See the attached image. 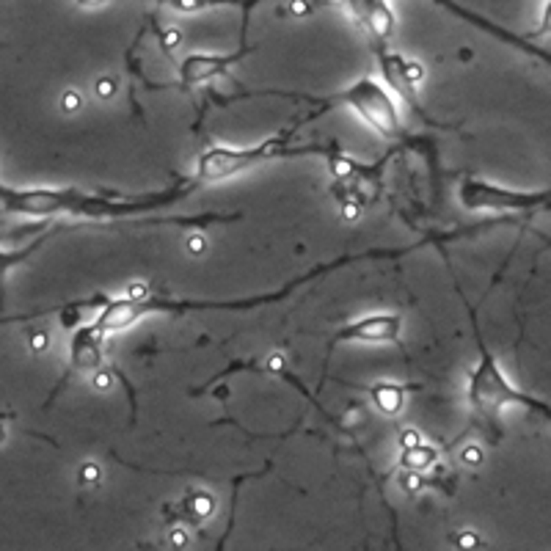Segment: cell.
Returning a JSON list of instances; mask_svg holds the SVG:
<instances>
[{
    "instance_id": "obj_5",
    "label": "cell",
    "mask_w": 551,
    "mask_h": 551,
    "mask_svg": "<svg viewBox=\"0 0 551 551\" xmlns=\"http://www.w3.org/2000/svg\"><path fill=\"white\" fill-rule=\"evenodd\" d=\"M309 100H323V110L326 108H334V105H345L356 110L367 125L373 127L375 132H380L383 138L389 141H400V144H408L411 138L405 135L400 122V113H397V105L389 97V91L377 83L375 77L364 75L358 77L353 86L336 91V94H328V97H309Z\"/></svg>"
},
{
    "instance_id": "obj_7",
    "label": "cell",
    "mask_w": 551,
    "mask_h": 551,
    "mask_svg": "<svg viewBox=\"0 0 551 551\" xmlns=\"http://www.w3.org/2000/svg\"><path fill=\"white\" fill-rule=\"evenodd\" d=\"M402 334V317L400 314H370V317H361L356 323L342 326L334 336H331V348L334 345H342V342H394L400 339Z\"/></svg>"
},
{
    "instance_id": "obj_24",
    "label": "cell",
    "mask_w": 551,
    "mask_h": 551,
    "mask_svg": "<svg viewBox=\"0 0 551 551\" xmlns=\"http://www.w3.org/2000/svg\"><path fill=\"white\" fill-rule=\"evenodd\" d=\"M290 11H292L295 17H303V14L312 11V3H309V0H292V3H290Z\"/></svg>"
},
{
    "instance_id": "obj_11",
    "label": "cell",
    "mask_w": 551,
    "mask_h": 551,
    "mask_svg": "<svg viewBox=\"0 0 551 551\" xmlns=\"http://www.w3.org/2000/svg\"><path fill=\"white\" fill-rule=\"evenodd\" d=\"M351 8L364 20L375 39H389L394 33V14L389 11L386 0H351Z\"/></svg>"
},
{
    "instance_id": "obj_23",
    "label": "cell",
    "mask_w": 551,
    "mask_h": 551,
    "mask_svg": "<svg viewBox=\"0 0 551 551\" xmlns=\"http://www.w3.org/2000/svg\"><path fill=\"white\" fill-rule=\"evenodd\" d=\"M458 546H466V549H477V546H479V538H477L475 532H463V535H458Z\"/></svg>"
},
{
    "instance_id": "obj_6",
    "label": "cell",
    "mask_w": 551,
    "mask_h": 551,
    "mask_svg": "<svg viewBox=\"0 0 551 551\" xmlns=\"http://www.w3.org/2000/svg\"><path fill=\"white\" fill-rule=\"evenodd\" d=\"M458 199L466 210H494V212H529V210H546L549 191L538 193H521L491 185L485 179L463 176L458 185Z\"/></svg>"
},
{
    "instance_id": "obj_21",
    "label": "cell",
    "mask_w": 551,
    "mask_h": 551,
    "mask_svg": "<svg viewBox=\"0 0 551 551\" xmlns=\"http://www.w3.org/2000/svg\"><path fill=\"white\" fill-rule=\"evenodd\" d=\"M400 482H402V488H405L408 494H414V491H419V488H422V479H419V475H416V472H408V475L402 477Z\"/></svg>"
},
{
    "instance_id": "obj_1",
    "label": "cell",
    "mask_w": 551,
    "mask_h": 551,
    "mask_svg": "<svg viewBox=\"0 0 551 551\" xmlns=\"http://www.w3.org/2000/svg\"><path fill=\"white\" fill-rule=\"evenodd\" d=\"M419 246H405V249H397V251L392 249V251H367V254H348V256H339L334 262L317 265L314 271H309V276H301V278L290 281L287 287H281L276 292L251 295V298H240V301H174V298H154V295H141V298H130L127 295V298H119V301H110L108 298V301L102 303V312L97 314V320L91 326L105 336V334H119V331H125L132 323H138L141 317L154 314V312H169V314H188V312H249V309H256L262 303L290 298L301 284H306V281H312V278H317V276L323 273H331L336 268H345L351 262L370 259V256H400V254H408V251H416Z\"/></svg>"
},
{
    "instance_id": "obj_4",
    "label": "cell",
    "mask_w": 551,
    "mask_h": 551,
    "mask_svg": "<svg viewBox=\"0 0 551 551\" xmlns=\"http://www.w3.org/2000/svg\"><path fill=\"white\" fill-rule=\"evenodd\" d=\"M477 334V348H479V361L469 375V402L479 416H485V422H494L496 414L501 408H510V405H521L526 411H538L543 419H549V405L543 400H535L524 392H518L507 375L501 373V367L496 364V358L491 356V351L485 348L482 336H479V328L475 326Z\"/></svg>"
},
{
    "instance_id": "obj_16",
    "label": "cell",
    "mask_w": 551,
    "mask_h": 551,
    "mask_svg": "<svg viewBox=\"0 0 551 551\" xmlns=\"http://www.w3.org/2000/svg\"><path fill=\"white\" fill-rule=\"evenodd\" d=\"M160 45H163V50L171 52L174 47L182 45V30H176V28H169V30H163L160 33Z\"/></svg>"
},
{
    "instance_id": "obj_8",
    "label": "cell",
    "mask_w": 551,
    "mask_h": 551,
    "mask_svg": "<svg viewBox=\"0 0 551 551\" xmlns=\"http://www.w3.org/2000/svg\"><path fill=\"white\" fill-rule=\"evenodd\" d=\"M246 52H249L246 42L240 45V50L226 52V55H207V52H193V55H188V58L179 64V83H182L185 89L201 86V83H207V80H212V77L224 75L226 69H229L234 61H240Z\"/></svg>"
},
{
    "instance_id": "obj_15",
    "label": "cell",
    "mask_w": 551,
    "mask_h": 551,
    "mask_svg": "<svg viewBox=\"0 0 551 551\" xmlns=\"http://www.w3.org/2000/svg\"><path fill=\"white\" fill-rule=\"evenodd\" d=\"M188 510H191L196 518H210L212 510H215V499H212L207 491L191 494V496H188Z\"/></svg>"
},
{
    "instance_id": "obj_9",
    "label": "cell",
    "mask_w": 551,
    "mask_h": 551,
    "mask_svg": "<svg viewBox=\"0 0 551 551\" xmlns=\"http://www.w3.org/2000/svg\"><path fill=\"white\" fill-rule=\"evenodd\" d=\"M102 334L94 326H80L69 342V367L75 373H94L102 367Z\"/></svg>"
},
{
    "instance_id": "obj_20",
    "label": "cell",
    "mask_w": 551,
    "mask_h": 551,
    "mask_svg": "<svg viewBox=\"0 0 551 551\" xmlns=\"http://www.w3.org/2000/svg\"><path fill=\"white\" fill-rule=\"evenodd\" d=\"M113 91H116V83L110 77H100L97 80V97L108 100V97H113Z\"/></svg>"
},
{
    "instance_id": "obj_3",
    "label": "cell",
    "mask_w": 551,
    "mask_h": 551,
    "mask_svg": "<svg viewBox=\"0 0 551 551\" xmlns=\"http://www.w3.org/2000/svg\"><path fill=\"white\" fill-rule=\"evenodd\" d=\"M334 152H339L334 144H306L298 147L290 141V132L268 138L256 147H246V149H229V147H210L201 152L199 163H196V182H224L229 176L249 171L254 166H262L268 160H278V157H301V154H326L331 157Z\"/></svg>"
},
{
    "instance_id": "obj_10",
    "label": "cell",
    "mask_w": 551,
    "mask_h": 551,
    "mask_svg": "<svg viewBox=\"0 0 551 551\" xmlns=\"http://www.w3.org/2000/svg\"><path fill=\"white\" fill-rule=\"evenodd\" d=\"M377 58H380V69H383V77L389 80V86L400 94L402 100L408 102L414 110H419L422 113V108H419V97H416V86L408 80V72H405V58H402L400 52H392V50H377Z\"/></svg>"
},
{
    "instance_id": "obj_30",
    "label": "cell",
    "mask_w": 551,
    "mask_h": 551,
    "mask_svg": "<svg viewBox=\"0 0 551 551\" xmlns=\"http://www.w3.org/2000/svg\"><path fill=\"white\" fill-rule=\"evenodd\" d=\"M3 438H6V427H3V422H0V444H3Z\"/></svg>"
},
{
    "instance_id": "obj_28",
    "label": "cell",
    "mask_w": 551,
    "mask_h": 551,
    "mask_svg": "<svg viewBox=\"0 0 551 551\" xmlns=\"http://www.w3.org/2000/svg\"><path fill=\"white\" fill-rule=\"evenodd\" d=\"M102 3H108V0H77V6H83V8H97Z\"/></svg>"
},
{
    "instance_id": "obj_22",
    "label": "cell",
    "mask_w": 551,
    "mask_h": 551,
    "mask_svg": "<svg viewBox=\"0 0 551 551\" xmlns=\"http://www.w3.org/2000/svg\"><path fill=\"white\" fill-rule=\"evenodd\" d=\"M30 348L36 353L47 351V348H50V336H47V334H33V336H30Z\"/></svg>"
},
{
    "instance_id": "obj_12",
    "label": "cell",
    "mask_w": 551,
    "mask_h": 551,
    "mask_svg": "<svg viewBox=\"0 0 551 551\" xmlns=\"http://www.w3.org/2000/svg\"><path fill=\"white\" fill-rule=\"evenodd\" d=\"M370 394H373V402L377 405V411L386 414V416H397L402 411V405H405V389L397 386V383H375L370 389Z\"/></svg>"
},
{
    "instance_id": "obj_27",
    "label": "cell",
    "mask_w": 551,
    "mask_h": 551,
    "mask_svg": "<svg viewBox=\"0 0 551 551\" xmlns=\"http://www.w3.org/2000/svg\"><path fill=\"white\" fill-rule=\"evenodd\" d=\"M171 543H174V546H185V543H188V540H185V532H182V529L171 532Z\"/></svg>"
},
{
    "instance_id": "obj_14",
    "label": "cell",
    "mask_w": 551,
    "mask_h": 551,
    "mask_svg": "<svg viewBox=\"0 0 551 551\" xmlns=\"http://www.w3.org/2000/svg\"><path fill=\"white\" fill-rule=\"evenodd\" d=\"M436 460H438V452H436V447H430V444L416 441V444H411V447H402L400 466L405 469V472H416V475H422V472H427Z\"/></svg>"
},
{
    "instance_id": "obj_17",
    "label": "cell",
    "mask_w": 551,
    "mask_h": 551,
    "mask_svg": "<svg viewBox=\"0 0 551 551\" xmlns=\"http://www.w3.org/2000/svg\"><path fill=\"white\" fill-rule=\"evenodd\" d=\"M80 105H83V100H80V94H77V91H64V97H61V108H64L67 113H75V110H80Z\"/></svg>"
},
{
    "instance_id": "obj_13",
    "label": "cell",
    "mask_w": 551,
    "mask_h": 551,
    "mask_svg": "<svg viewBox=\"0 0 551 551\" xmlns=\"http://www.w3.org/2000/svg\"><path fill=\"white\" fill-rule=\"evenodd\" d=\"M52 234H55V229L52 232H45L42 237H36L33 243H28L25 249H14V251H3L0 249V298H3V284H6V273L11 271V268H17V265H23L30 254H36V251L42 249L47 240H50Z\"/></svg>"
},
{
    "instance_id": "obj_19",
    "label": "cell",
    "mask_w": 551,
    "mask_h": 551,
    "mask_svg": "<svg viewBox=\"0 0 551 551\" xmlns=\"http://www.w3.org/2000/svg\"><path fill=\"white\" fill-rule=\"evenodd\" d=\"M460 458H463V463H469V466H479L485 455H482V450H479V447H475V444H472V447H466V450H463V455H460Z\"/></svg>"
},
{
    "instance_id": "obj_29",
    "label": "cell",
    "mask_w": 551,
    "mask_h": 551,
    "mask_svg": "<svg viewBox=\"0 0 551 551\" xmlns=\"http://www.w3.org/2000/svg\"><path fill=\"white\" fill-rule=\"evenodd\" d=\"M356 215H358V207L348 204V207H345V218H356Z\"/></svg>"
},
{
    "instance_id": "obj_18",
    "label": "cell",
    "mask_w": 551,
    "mask_h": 551,
    "mask_svg": "<svg viewBox=\"0 0 551 551\" xmlns=\"http://www.w3.org/2000/svg\"><path fill=\"white\" fill-rule=\"evenodd\" d=\"M97 479H100V469H97L94 463H86V466L80 469V482H83V485H94Z\"/></svg>"
},
{
    "instance_id": "obj_26",
    "label": "cell",
    "mask_w": 551,
    "mask_h": 551,
    "mask_svg": "<svg viewBox=\"0 0 551 551\" xmlns=\"http://www.w3.org/2000/svg\"><path fill=\"white\" fill-rule=\"evenodd\" d=\"M188 249L193 251V254H201V251H204V237H201V234H193V237L188 240Z\"/></svg>"
},
{
    "instance_id": "obj_2",
    "label": "cell",
    "mask_w": 551,
    "mask_h": 551,
    "mask_svg": "<svg viewBox=\"0 0 551 551\" xmlns=\"http://www.w3.org/2000/svg\"><path fill=\"white\" fill-rule=\"evenodd\" d=\"M196 182H182L166 193L154 196H138V199H108V196H86L80 191H14L0 185V207L6 212H20V215H33V218H47L58 212L69 215H86V218H125V215H138L149 210H166L191 193Z\"/></svg>"
},
{
    "instance_id": "obj_25",
    "label": "cell",
    "mask_w": 551,
    "mask_h": 551,
    "mask_svg": "<svg viewBox=\"0 0 551 551\" xmlns=\"http://www.w3.org/2000/svg\"><path fill=\"white\" fill-rule=\"evenodd\" d=\"M416 441H422L416 430H405V433L400 436V444H402V447H411V444H416Z\"/></svg>"
}]
</instances>
